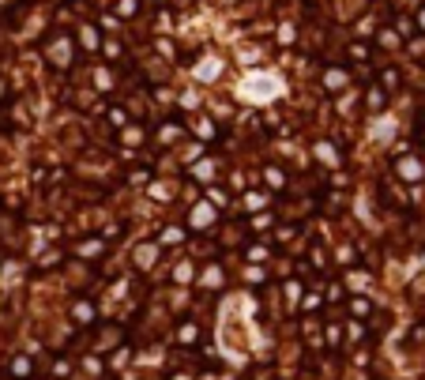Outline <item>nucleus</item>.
<instances>
[{
	"mask_svg": "<svg viewBox=\"0 0 425 380\" xmlns=\"http://www.w3.org/2000/svg\"><path fill=\"white\" fill-rule=\"evenodd\" d=\"M395 173L403 177V181H422V177H425V166L418 162V158H399Z\"/></svg>",
	"mask_w": 425,
	"mask_h": 380,
	"instance_id": "nucleus-1",
	"label": "nucleus"
},
{
	"mask_svg": "<svg viewBox=\"0 0 425 380\" xmlns=\"http://www.w3.org/2000/svg\"><path fill=\"white\" fill-rule=\"evenodd\" d=\"M155 256H158L155 245H143L140 253H135V264H140V268H151V264H155Z\"/></svg>",
	"mask_w": 425,
	"mask_h": 380,
	"instance_id": "nucleus-2",
	"label": "nucleus"
},
{
	"mask_svg": "<svg viewBox=\"0 0 425 380\" xmlns=\"http://www.w3.org/2000/svg\"><path fill=\"white\" fill-rule=\"evenodd\" d=\"M12 377H19V380L30 377V358H23V354H19V358L12 361Z\"/></svg>",
	"mask_w": 425,
	"mask_h": 380,
	"instance_id": "nucleus-3",
	"label": "nucleus"
},
{
	"mask_svg": "<svg viewBox=\"0 0 425 380\" xmlns=\"http://www.w3.org/2000/svg\"><path fill=\"white\" fill-rule=\"evenodd\" d=\"M76 320H79V324H91V320H94V305L79 302V305H76Z\"/></svg>",
	"mask_w": 425,
	"mask_h": 380,
	"instance_id": "nucleus-4",
	"label": "nucleus"
},
{
	"mask_svg": "<svg viewBox=\"0 0 425 380\" xmlns=\"http://www.w3.org/2000/svg\"><path fill=\"white\" fill-rule=\"evenodd\" d=\"M102 253V241H83L79 245V256H98Z\"/></svg>",
	"mask_w": 425,
	"mask_h": 380,
	"instance_id": "nucleus-5",
	"label": "nucleus"
},
{
	"mask_svg": "<svg viewBox=\"0 0 425 380\" xmlns=\"http://www.w3.org/2000/svg\"><path fill=\"white\" fill-rule=\"evenodd\" d=\"M350 313H358V317H365V313H369V302H365V297H350Z\"/></svg>",
	"mask_w": 425,
	"mask_h": 380,
	"instance_id": "nucleus-6",
	"label": "nucleus"
},
{
	"mask_svg": "<svg viewBox=\"0 0 425 380\" xmlns=\"http://www.w3.org/2000/svg\"><path fill=\"white\" fill-rule=\"evenodd\" d=\"M263 181L275 184V189H283V173H279V169H263Z\"/></svg>",
	"mask_w": 425,
	"mask_h": 380,
	"instance_id": "nucleus-7",
	"label": "nucleus"
},
{
	"mask_svg": "<svg viewBox=\"0 0 425 380\" xmlns=\"http://www.w3.org/2000/svg\"><path fill=\"white\" fill-rule=\"evenodd\" d=\"M177 339H184V343H192V339H196V324H184V328H177Z\"/></svg>",
	"mask_w": 425,
	"mask_h": 380,
	"instance_id": "nucleus-8",
	"label": "nucleus"
},
{
	"mask_svg": "<svg viewBox=\"0 0 425 380\" xmlns=\"http://www.w3.org/2000/svg\"><path fill=\"white\" fill-rule=\"evenodd\" d=\"M248 211H256V207H263V196H260V192H248Z\"/></svg>",
	"mask_w": 425,
	"mask_h": 380,
	"instance_id": "nucleus-9",
	"label": "nucleus"
},
{
	"mask_svg": "<svg viewBox=\"0 0 425 380\" xmlns=\"http://www.w3.org/2000/svg\"><path fill=\"white\" fill-rule=\"evenodd\" d=\"M327 87H342V72H327Z\"/></svg>",
	"mask_w": 425,
	"mask_h": 380,
	"instance_id": "nucleus-10",
	"label": "nucleus"
},
{
	"mask_svg": "<svg viewBox=\"0 0 425 380\" xmlns=\"http://www.w3.org/2000/svg\"><path fill=\"white\" fill-rule=\"evenodd\" d=\"M418 23H422V30H425V12H422V15H418Z\"/></svg>",
	"mask_w": 425,
	"mask_h": 380,
	"instance_id": "nucleus-11",
	"label": "nucleus"
}]
</instances>
